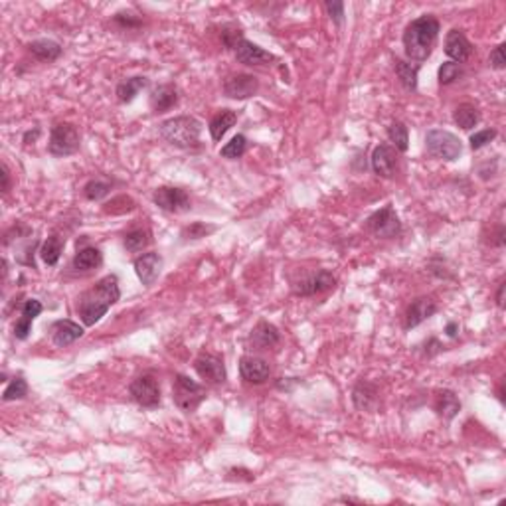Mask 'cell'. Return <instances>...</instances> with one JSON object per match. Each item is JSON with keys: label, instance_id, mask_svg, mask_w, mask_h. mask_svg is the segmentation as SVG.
Instances as JSON below:
<instances>
[{"label": "cell", "instance_id": "1", "mask_svg": "<svg viewBox=\"0 0 506 506\" xmlns=\"http://www.w3.org/2000/svg\"><path fill=\"white\" fill-rule=\"evenodd\" d=\"M121 299L117 275H105L77 299V315L86 326H93Z\"/></svg>", "mask_w": 506, "mask_h": 506}, {"label": "cell", "instance_id": "2", "mask_svg": "<svg viewBox=\"0 0 506 506\" xmlns=\"http://www.w3.org/2000/svg\"><path fill=\"white\" fill-rule=\"evenodd\" d=\"M439 36V20L433 14H423L411 20L404 32V48L409 62L420 65L432 56L435 42Z\"/></svg>", "mask_w": 506, "mask_h": 506}, {"label": "cell", "instance_id": "3", "mask_svg": "<svg viewBox=\"0 0 506 506\" xmlns=\"http://www.w3.org/2000/svg\"><path fill=\"white\" fill-rule=\"evenodd\" d=\"M161 136L176 148H196L200 143V131L202 125L198 119L190 117V115H180V117H173L168 121L161 125Z\"/></svg>", "mask_w": 506, "mask_h": 506}, {"label": "cell", "instance_id": "4", "mask_svg": "<svg viewBox=\"0 0 506 506\" xmlns=\"http://www.w3.org/2000/svg\"><path fill=\"white\" fill-rule=\"evenodd\" d=\"M173 400L180 411L192 413L206 400V388L202 384L190 380L184 374H176L173 384Z\"/></svg>", "mask_w": 506, "mask_h": 506}, {"label": "cell", "instance_id": "5", "mask_svg": "<svg viewBox=\"0 0 506 506\" xmlns=\"http://www.w3.org/2000/svg\"><path fill=\"white\" fill-rule=\"evenodd\" d=\"M425 150L433 159L439 161H457L463 152V145L457 136L443 129H432L425 135Z\"/></svg>", "mask_w": 506, "mask_h": 506}, {"label": "cell", "instance_id": "6", "mask_svg": "<svg viewBox=\"0 0 506 506\" xmlns=\"http://www.w3.org/2000/svg\"><path fill=\"white\" fill-rule=\"evenodd\" d=\"M81 136L72 123H58L52 129L48 152L52 157H72L79 150Z\"/></svg>", "mask_w": 506, "mask_h": 506}, {"label": "cell", "instance_id": "7", "mask_svg": "<svg viewBox=\"0 0 506 506\" xmlns=\"http://www.w3.org/2000/svg\"><path fill=\"white\" fill-rule=\"evenodd\" d=\"M129 394L141 408L155 409L161 404V388L155 380V376H150V374L136 376L129 386Z\"/></svg>", "mask_w": 506, "mask_h": 506}, {"label": "cell", "instance_id": "8", "mask_svg": "<svg viewBox=\"0 0 506 506\" xmlns=\"http://www.w3.org/2000/svg\"><path fill=\"white\" fill-rule=\"evenodd\" d=\"M366 228L376 237H384V239H392V237H397L402 234V222L392 208V204L384 206L382 210L374 212L366 220Z\"/></svg>", "mask_w": 506, "mask_h": 506}, {"label": "cell", "instance_id": "9", "mask_svg": "<svg viewBox=\"0 0 506 506\" xmlns=\"http://www.w3.org/2000/svg\"><path fill=\"white\" fill-rule=\"evenodd\" d=\"M152 202L164 212L171 214H182V212L190 210V196L186 194V190L176 188V186H161L155 190L152 194Z\"/></svg>", "mask_w": 506, "mask_h": 506}, {"label": "cell", "instance_id": "10", "mask_svg": "<svg viewBox=\"0 0 506 506\" xmlns=\"http://www.w3.org/2000/svg\"><path fill=\"white\" fill-rule=\"evenodd\" d=\"M336 287V277L331 271H313L293 283V293L299 297H313Z\"/></svg>", "mask_w": 506, "mask_h": 506}, {"label": "cell", "instance_id": "11", "mask_svg": "<svg viewBox=\"0 0 506 506\" xmlns=\"http://www.w3.org/2000/svg\"><path fill=\"white\" fill-rule=\"evenodd\" d=\"M194 370L196 374L210 384H223L228 378V372H226V364H223L222 356L218 354H212V352H202L196 360H194Z\"/></svg>", "mask_w": 506, "mask_h": 506}, {"label": "cell", "instance_id": "12", "mask_svg": "<svg viewBox=\"0 0 506 506\" xmlns=\"http://www.w3.org/2000/svg\"><path fill=\"white\" fill-rule=\"evenodd\" d=\"M260 89V81L255 75L237 74L230 75L223 84V93L232 99H247L253 97Z\"/></svg>", "mask_w": 506, "mask_h": 506}, {"label": "cell", "instance_id": "13", "mask_svg": "<svg viewBox=\"0 0 506 506\" xmlns=\"http://www.w3.org/2000/svg\"><path fill=\"white\" fill-rule=\"evenodd\" d=\"M372 171L382 176V178H392L397 168V150L392 145H378L372 152Z\"/></svg>", "mask_w": 506, "mask_h": 506}, {"label": "cell", "instance_id": "14", "mask_svg": "<svg viewBox=\"0 0 506 506\" xmlns=\"http://www.w3.org/2000/svg\"><path fill=\"white\" fill-rule=\"evenodd\" d=\"M235 60L244 65H263V63L275 62V56L269 54L267 49L260 48L258 44L249 42V40H239V44L234 48Z\"/></svg>", "mask_w": 506, "mask_h": 506}, {"label": "cell", "instance_id": "15", "mask_svg": "<svg viewBox=\"0 0 506 506\" xmlns=\"http://www.w3.org/2000/svg\"><path fill=\"white\" fill-rule=\"evenodd\" d=\"M133 265H135V273L136 277L141 279V283L145 287H150V285H155V281L161 275L162 258L157 251H148V253H143L141 258H136Z\"/></svg>", "mask_w": 506, "mask_h": 506}, {"label": "cell", "instance_id": "16", "mask_svg": "<svg viewBox=\"0 0 506 506\" xmlns=\"http://www.w3.org/2000/svg\"><path fill=\"white\" fill-rule=\"evenodd\" d=\"M437 310H439V307H437V303L433 301L432 297H420L406 310V322H404V326L408 331L409 329H416V326H420L421 322L432 319Z\"/></svg>", "mask_w": 506, "mask_h": 506}, {"label": "cell", "instance_id": "17", "mask_svg": "<svg viewBox=\"0 0 506 506\" xmlns=\"http://www.w3.org/2000/svg\"><path fill=\"white\" fill-rule=\"evenodd\" d=\"M239 374L247 384H263L269 380L271 368L269 364L260 356H242L239 360Z\"/></svg>", "mask_w": 506, "mask_h": 506}, {"label": "cell", "instance_id": "18", "mask_svg": "<svg viewBox=\"0 0 506 506\" xmlns=\"http://www.w3.org/2000/svg\"><path fill=\"white\" fill-rule=\"evenodd\" d=\"M84 336V326H79L74 321H56L49 326V338L58 348H65V346L74 345L77 338Z\"/></svg>", "mask_w": 506, "mask_h": 506}, {"label": "cell", "instance_id": "19", "mask_svg": "<svg viewBox=\"0 0 506 506\" xmlns=\"http://www.w3.org/2000/svg\"><path fill=\"white\" fill-rule=\"evenodd\" d=\"M445 54L455 63L467 62L473 54V44L461 30H451L445 38Z\"/></svg>", "mask_w": 506, "mask_h": 506}, {"label": "cell", "instance_id": "20", "mask_svg": "<svg viewBox=\"0 0 506 506\" xmlns=\"http://www.w3.org/2000/svg\"><path fill=\"white\" fill-rule=\"evenodd\" d=\"M279 340H281V336H279L277 326H273L271 322L267 321L258 322L255 329L249 334V345L258 350H269L273 346L279 345Z\"/></svg>", "mask_w": 506, "mask_h": 506}, {"label": "cell", "instance_id": "21", "mask_svg": "<svg viewBox=\"0 0 506 506\" xmlns=\"http://www.w3.org/2000/svg\"><path fill=\"white\" fill-rule=\"evenodd\" d=\"M150 109L152 113H166L173 109L174 105L178 103V91L173 84H162V86L155 87L150 91Z\"/></svg>", "mask_w": 506, "mask_h": 506}, {"label": "cell", "instance_id": "22", "mask_svg": "<svg viewBox=\"0 0 506 506\" xmlns=\"http://www.w3.org/2000/svg\"><path fill=\"white\" fill-rule=\"evenodd\" d=\"M42 309H44L42 303L36 301V299H28L24 305H22V317L14 324V336L18 340H26L28 338V334L32 331V322L42 313Z\"/></svg>", "mask_w": 506, "mask_h": 506}, {"label": "cell", "instance_id": "23", "mask_svg": "<svg viewBox=\"0 0 506 506\" xmlns=\"http://www.w3.org/2000/svg\"><path fill=\"white\" fill-rule=\"evenodd\" d=\"M352 402L360 411H372L378 404V388L372 382L366 380H360L354 386V392H352Z\"/></svg>", "mask_w": 506, "mask_h": 506}, {"label": "cell", "instance_id": "24", "mask_svg": "<svg viewBox=\"0 0 506 506\" xmlns=\"http://www.w3.org/2000/svg\"><path fill=\"white\" fill-rule=\"evenodd\" d=\"M101 263H103V253L99 251L97 247H84L74 255L72 267L75 271L89 273L101 267Z\"/></svg>", "mask_w": 506, "mask_h": 506}, {"label": "cell", "instance_id": "25", "mask_svg": "<svg viewBox=\"0 0 506 506\" xmlns=\"http://www.w3.org/2000/svg\"><path fill=\"white\" fill-rule=\"evenodd\" d=\"M28 52L40 62H56L62 56V46L54 40H34L28 44Z\"/></svg>", "mask_w": 506, "mask_h": 506}, {"label": "cell", "instance_id": "26", "mask_svg": "<svg viewBox=\"0 0 506 506\" xmlns=\"http://www.w3.org/2000/svg\"><path fill=\"white\" fill-rule=\"evenodd\" d=\"M435 411L443 418V420H453L461 411V402L459 397L455 395V392L451 390H443V392H437L435 395V404H433Z\"/></svg>", "mask_w": 506, "mask_h": 506}, {"label": "cell", "instance_id": "27", "mask_svg": "<svg viewBox=\"0 0 506 506\" xmlns=\"http://www.w3.org/2000/svg\"><path fill=\"white\" fill-rule=\"evenodd\" d=\"M148 86V79L145 75H135V77H129V79H125L121 81L119 86H117V99H119V103H131L133 99Z\"/></svg>", "mask_w": 506, "mask_h": 506}, {"label": "cell", "instance_id": "28", "mask_svg": "<svg viewBox=\"0 0 506 506\" xmlns=\"http://www.w3.org/2000/svg\"><path fill=\"white\" fill-rule=\"evenodd\" d=\"M395 75L400 79V84L406 87L408 91H416L418 89V74H420V65H413L411 62H404L400 58L394 60Z\"/></svg>", "mask_w": 506, "mask_h": 506}, {"label": "cell", "instance_id": "29", "mask_svg": "<svg viewBox=\"0 0 506 506\" xmlns=\"http://www.w3.org/2000/svg\"><path fill=\"white\" fill-rule=\"evenodd\" d=\"M453 121L463 131H471V129H475L479 125V121H481V113H479V109L475 105H471V103H461L457 109H455V113H453Z\"/></svg>", "mask_w": 506, "mask_h": 506}, {"label": "cell", "instance_id": "30", "mask_svg": "<svg viewBox=\"0 0 506 506\" xmlns=\"http://www.w3.org/2000/svg\"><path fill=\"white\" fill-rule=\"evenodd\" d=\"M237 121V113L230 111V109H223L218 115H214V119L210 121V135L214 141H222V136L232 129Z\"/></svg>", "mask_w": 506, "mask_h": 506}, {"label": "cell", "instance_id": "31", "mask_svg": "<svg viewBox=\"0 0 506 506\" xmlns=\"http://www.w3.org/2000/svg\"><path fill=\"white\" fill-rule=\"evenodd\" d=\"M63 246H65V239L63 237H60V235H49L48 239L44 242L42 249H40V255H42L44 263L49 265V267H54L60 261V258H62Z\"/></svg>", "mask_w": 506, "mask_h": 506}, {"label": "cell", "instance_id": "32", "mask_svg": "<svg viewBox=\"0 0 506 506\" xmlns=\"http://www.w3.org/2000/svg\"><path fill=\"white\" fill-rule=\"evenodd\" d=\"M125 249L127 251H131V253H139V251H143L145 247H148L150 244V232L145 230V228H136V230H131V232H127L125 234Z\"/></svg>", "mask_w": 506, "mask_h": 506}, {"label": "cell", "instance_id": "33", "mask_svg": "<svg viewBox=\"0 0 506 506\" xmlns=\"http://www.w3.org/2000/svg\"><path fill=\"white\" fill-rule=\"evenodd\" d=\"M388 139L390 143L394 145L397 152H406L409 147V133L408 127L402 123V121H394V123L388 127Z\"/></svg>", "mask_w": 506, "mask_h": 506}, {"label": "cell", "instance_id": "34", "mask_svg": "<svg viewBox=\"0 0 506 506\" xmlns=\"http://www.w3.org/2000/svg\"><path fill=\"white\" fill-rule=\"evenodd\" d=\"M136 208V202L131 196H117L111 198V202H107L103 206V212L105 214H111V216H123V214H129Z\"/></svg>", "mask_w": 506, "mask_h": 506}, {"label": "cell", "instance_id": "35", "mask_svg": "<svg viewBox=\"0 0 506 506\" xmlns=\"http://www.w3.org/2000/svg\"><path fill=\"white\" fill-rule=\"evenodd\" d=\"M247 148V139L244 135H235L230 143H226L220 150V157L223 159H230V161H234V159H239V157H244V152H246Z\"/></svg>", "mask_w": 506, "mask_h": 506}, {"label": "cell", "instance_id": "36", "mask_svg": "<svg viewBox=\"0 0 506 506\" xmlns=\"http://www.w3.org/2000/svg\"><path fill=\"white\" fill-rule=\"evenodd\" d=\"M111 192V184L109 182H103V180H89L86 186H84V196L91 202H99L103 200L105 196H109Z\"/></svg>", "mask_w": 506, "mask_h": 506}, {"label": "cell", "instance_id": "37", "mask_svg": "<svg viewBox=\"0 0 506 506\" xmlns=\"http://www.w3.org/2000/svg\"><path fill=\"white\" fill-rule=\"evenodd\" d=\"M214 232H216V226H210V223L204 222H194L190 223V226H186V228H182L180 237H182V239H202V237L214 234Z\"/></svg>", "mask_w": 506, "mask_h": 506}, {"label": "cell", "instance_id": "38", "mask_svg": "<svg viewBox=\"0 0 506 506\" xmlns=\"http://www.w3.org/2000/svg\"><path fill=\"white\" fill-rule=\"evenodd\" d=\"M26 395H28V384H26L22 376H18V378H14L13 382L8 384V388L2 394V400L4 402H14V400H24Z\"/></svg>", "mask_w": 506, "mask_h": 506}, {"label": "cell", "instance_id": "39", "mask_svg": "<svg viewBox=\"0 0 506 506\" xmlns=\"http://www.w3.org/2000/svg\"><path fill=\"white\" fill-rule=\"evenodd\" d=\"M461 75H463V68H461V63L455 62H445L439 68V72H437V77H439V84L441 86H449V84L457 81Z\"/></svg>", "mask_w": 506, "mask_h": 506}, {"label": "cell", "instance_id": "40", "mask_svg": "<svg viewBox=\"0 0 506 506\" xmlns=\"http://www.w3.org/2000/svg\"><path fill=\"white\" fill-rule=\"evenodd\" d=\"M496 131L494 129H482V131H477L475 135H471L469 143H471V148L473 150H479V148L487 147L489 143H493L494 139H496Z\"/></svg>", "mask_w": 506, "mask_h": 506}, {"label": "cell", "instance_id": "41", "mask_svg": "<svg viewBox=\"0 0 506 506\" xmlns=\"http://www.w3.org/2000/svg\"><path fill=\"white\" fill-rule=\"evenodd\" d=\"M239 40H244L242 36V30L239 28H234V26H226L222 30V42L223 46L228 49H234L237 44H239Z\"/></svg>", "mask_w": 506, "mask_h": 506}, {"label": "cell", "instance_id": "42", "mask_svg": "<svg viewBox=\"0 0 506 506\" xmlns=\"http://www.w3.org/2000/svg\"><path fill=\"white\" fill-rule=\"evenodd\" d=\"M324 8H326V13H329L334 24L340 26L345 22V4L342 2H326Z\"/></svg>", "mask_w": 506, "mask_h": 506}, {"label": "cell", "instance_id": "43", "mask_svg": "<svg viewBox=\"0 0 506 506\" xmlns=\"http://www.w3.org/2000/svg\"><path fill=\"white\" fill-rule=\"evenodd\" d=\"M113 22H115V24L121 26L123 30H125V28H127V30H133V28H139V26L143 24V22H141V18H135L133 14H127V13L115 14Z\"/></svg>", "mask_w": 506, "mask_h": 506}, {"label": "cell", "instance_id": "44", "mask_svg": "<svg viewBox=\"0 0 506 506\" xmlns=\"http://www.w3.org/2000/svg\"><path fill=\"white\" fill-rule=\"evenodd\" d=\"M489 62L493 65L494 70H505L506 65V60H505V44H498L496 48L491 52V58H489Z\"/></svg>", "mask_w": 506, "mask_h": 506}, {"label": "cell", "instance_id": "45", "mask_svg": "<svg viewBox=\"0 0 506 506\" xmlns=\"http://www.w3.org/2000/svg\"><path fill=\"white\" fill-rule=\"evenodd\" d=\"M228 479H232V481H253V473L247 469H230L228 471Z\"/></svg>", "mask_w": 506, "mask_h": 506}, {"label": "cell", "instance_id": "46", "mask_svg": "<svg viewBox=\"0 0 506 506\" xmlns=\"http://www.w3.org/2000/svg\"><path fill=\"white\" fill-rule=\"evenodd\" d=\"M2 192L4 194H8L10 192V171H8V166L6 164H2Z\"/></svg>", "mask_w": 506, "mask_h": 506}, {"label": "cell", "instance_id": "47", "mask_svg": "<svg viewBox=\"0 0 506 506\" xmlns=\"http://www.w3.org/2000/svg\"><path fill=\"white\" fill-rule=\"evenodd\" d=\"M496 305H498V309L505 307V283L498 285V291H496Z\"/></svg>", "mask_w": 506, "mask_h": 506}, {"label": "cell", "instance_id": "48", "mask_svg": "<svg viewBox=\"0 0 506 506\" xmlns=\"http://www.w3.org/2000/svg\"><path fill=\"white\" fill-rule=\"evenodd\" d=\"M445 333H447V336L455 338V336H457V333H459L457 322H449V324H447V329H445Z\"/></svg>", "mask_w": 506, "mask_h": 506}, {"label": "cell", "instance_id": "49", "mask_svg": "<svg viewBox=\"0 0 506 506\" xmlns=\"http://www.w3.org/2000/svg\"><path fill=\"white\" fill-rule=\"evenodd\" d=\"M336 503H350V505H362V500H360V498H352V496H342V498H338Z\"/></svg>", "mask_w": 506, "mask_h": 506}, {"label": "cell", "instance_id": "50", "mask_svg": "<svg viewBox=\"0 0 506 506\" xmlns=\"http://www.w3.org/2000/svg\"><path fill=\"white\" fill-rule=\"evenodd\" d=\"M38 135H40V131H38V129L34 131V133H32V131H28V133L24 135V143H30V139H32V143H34V141L38 139Z\"/></svg>", "mask_w": 506, "mask_h": 506}]
</instances>
